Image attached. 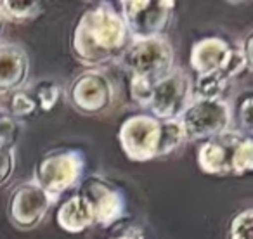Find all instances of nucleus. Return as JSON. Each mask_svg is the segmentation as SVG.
<instances>
[{
	"instance_id": "f257e3e1",
	"label": "nucleus",
	"mask_w": 253,
	"mask_h": 239,
	"mask_svg": "<svg viewBox=\"0 0 253 239\" xmlns=\"http://www.w3.org/2000/svg\"><path fill=\"white\" fill-rule=\"evenodd\" d=\"M130 43L122 14L109 4H99L80 16L73 32V54L82 64L97 66L120 59Z\"/></svg>"
},
{
	"instance_id": "f03ea898",
	"label": "nucleus",
	"mask_w": 253,
	"mask_h": 239,
	"mask_svg": "<svg viewBox=\"0 0 253 239\" xmlns=\"http://www.w3.org/2000/svg\"><path fill=\"white\" fill-rule=\"evenodd\" d=\"M173 47L165 37L128 43L120 61L130 75V97L135 104L148 106L153 85L173 70Z\"/></svg>"
},
{
	"instance_id": "7ed1b4c3",
	"label": "nucleus",
	"mask_w": 253,
	"mask_h": 239,
	"mask_svg": "<svg viewBox=\"0 0 253 239\" xmlns=\"http://www.w3.org/2000/svg\"><path fill=\"white\" fill-rule=\"evenodd\" d=\"M198 166L208 175H246L253 170V141L245 132H224L201 144Z\"/></svg>"
},
{
	"instance_id": "20e7f679",
	"label": "nucleus",
	"mask_w": 253,
	"mask_h": 239,
	"mask_svg": "<svg viewBox=\"0 0 253 239\" xmlns=\"http://www.w3.org/2000/svg\"><path fill=\"white\" fill-rule=\"evenodd\" d=\"M85 170V156L73 148H59L45 153L35 166L33 182L54 201L59 194L77 186Z\"/></svg>"
},
{
	"instance_id": "39448f33",
	"label": "nucleus",
	"mask_w": 253,
	"mask_h": 239,
	"mask_svg": "<svg viewBox=\"0 0 253 239\" xmlns=\"http://www.w3.org/2000/svg\"><path fill=\"white\" fill-rule=\"evenodd\" d=\"M175 2L170 0H123L122 18L134 40L163 37L169 28Z\"/></svg>"
},
{
	"instance_id": "423d86ee",
	"label": "nucleus",
	"mask_w": 253,
	"mask_h": 239,
	"mask_svg": "<svg viewBox=\"0 0 253 239\" xmlns=\"http://www.w3.org/2000/svg\"><path fill=\"white\" fill-rule=\"evenodd\" d=\"M184 137L189 141H208L227 132L231 123V108L227 101L193 99L179 118Z\"/></svg>"
},
{
	"instance_id": "0eeeda50",
	"label": "nucleus",
	"mask_w": 253,
	"mask_h": 239,
	"mask_svg": "<svg viewBox=\"0 0 253 239\" xmlns=\"http://www.w3.org/2000/svg\"><path fill=\"white\" fill-rule=\"evenodd\" d=\"M193 101L191 80L182 70H172L165 78L158 80L151 88L146 108L160 121L179 120Z\"/></svg>"
},
{
	"instance_id": "6e6552de",
	"label": "nucleus",
	"mask_w": 253,
	"mask_h": 239,
	"mask_svg": "<svg viewBox=\"0 0 253 239\" xmlns=\"http://www.w3.org/2000/svg\"><path fill=\"white\" fill-rule=\"evenodd\" d=\"M162 121L149 115H135L120 127L118 141L123 153L132 161H149L158 158Z\"/></svg>"
},
{
	"instance_id": "1a4fd4ad",
	"label": "nucleus",
	"mask_w": 253,
	"mask_h": 239,
	"mask_svg": "<svg viewBox=\"0 0 253 239\" xmlns=\"http://www.w3.org/2000/svg\"><path fill=\"white\" fill-rule=\"evenodd\" d=\"M78 194L87 199L90 204L94 224L113 225L122 220L126 213V199L123 191L111 180L99 175H90L80 184Z\"/></svg>"
},
{
	"instance_id": "9d476101",
	"label": "nucleus",
	"mask_w": 253,
	"mask_h": 239,
	"mask_svg": "<svg viewBox=\"0 0 253 239\" xmlns=\"http://www.w3.org/2000/svg\"><path fill=\"white\" fill-rule=\"evenodd\" d=\"M52 203V198L33 180L23 182L14 187L9 196L7 217L14 227L21 231H32L39 227L40 222L45 218Z\"/></svg>"
},
{
	"instance_id": "9b49d317",
	"label": "nucleus",
	"mask_w": 253,
	"mask_h": 239,
	"mask_svg": "<svg viewBox=\"0 0 253 239\" xmlns=\"http://www.w3.org/2000/svg\"><path fill=\"white\" fill-rule=\"evenodd\" d=\"M115 88L113 83L101 71H85L78 75L70 87V101L82 115H99L113 104Z\"/></svg>"
},
{
	"instance_id": "f8f14e48",
	"label": "nucleus",
	"mask_w": 253,
	"mask_h": 239,
	"mask_svg": "<svg viewBox=\"0 0 253 239\" xmlns=\"http://www.w3.org/2000/svg\"><path fill=\"white\" fill-rule=\"evenodd\" d=\"M30 75V59L16 43L0 45V94L21 90Z\"/></svg>"
},
{
	"instance_id": "ddd939ff",
	"label": "nucleus",
	"mask_w": 253,
	"mask_h": 239,
	"mask_svg": "<svg viewBox=\"0 0 253 239\" xmlns=\"http://www.w3.org/2000/svg\"><path fill=\"white\" fill-rule=\"evenodd\" d=\"M229 54H231V45L224 39L208 37V39H201L200 42L194 43L189 61L198 77H203V75L222 71Z\"/></svg>"
},
{
	"instance_id": "4468645a",
	"label": "nucleus",
	"mask_w": 253,
	"mask_h": 239,
	"mask_svg": "<svg viewBox=\"0 0 253 239\" xmlns=\"http://www.w3.org/2000/svg\"><path fill=\"white\" fill-rule=\"evenodd\" d=\"M56 222L63 231L78 234L94 225V215H92L90 204L87 203V199L77 193L61 203L56 215Z\"/></svg>"
},
{
	"instance_id": "2eb2a0df",
	"label": "nucleus",
	"mask_w": 253,
	"mask_h": 239,
	"mask_svg": "<svg viewBox=\"0 0 253 239\" xmlns=\"http://www.w3.org/2000/svg\"><path fill=\"white\" fill-rule=\"evenodd\" d=\"M43 12V4L37 0H4L0 2V14L12 21H32Z\"/></svg>"
},
{
	"instance_id": "dca6fc26",
	"label": "nucleus",
	"mask_w": 253,
	"mask_h": 239,
	"mask_svg": "<svg viewBox=\"0 0 253 239\" xmlns=\"http://www.w3.org/2000/svg\"><path fill=\"white\" fill-rule=\"evenodd\" d=\"M227 83L229 81L225 80L218 71L217 73L198 77L196 85H194V90H193L194 99H205V101H217V99H222Z\"/></svg>"
},
{
	"instance_id": "f3484780",
	"label": "nucleus",
	"mask_w": 253,
	"mask_h": 239,
	"mask_svg": "<svg viewBox=\"0 0 253 239\" xmlns=\"http://www.w3.org/2000/svg\"><path fill=\"white\" fill-rule=\"evenodd\" d=\"M184 141H186V137H184L182 125H180L179 120L162 121V135H160L158 158L173 153Z\"/></svg>"
},
{
	"instance_id": "a211bd4d",
	"label": "nucleus",
	"mask_w": 253,
	"mask_h": 239,
	"mask_svg": "<svg viewBox=\"0 0 253 239\" xmlns=\"http://www.w3.org/2000/svg\"><path fill=\"white\" fill-rule=\"evenodd\" d=\"M59 95H61L59 85L52 80L40 81L35 87V92H33V99L37 102V108H40L42 111H50V109L56 108L57 101H59Z\"/></svg>"
},
{
	"instance_id": "6ab92c4d",
	"label": "nucleus",
	"mask_w": 253,
	"mask_h": 239,
	"mask_svg": "<svg viewBox=\"0 0 253 239\" xmlns=\"http://www.w3.org/2000/svg\"><path fill=\"white\" fill-rule=\"evenodd\" d=\"M229 239H253V210L245 208L232 217L229 225Z\"/></svg>"
},
{
	"instance_id": "aec40b11",
	"label": "nucleus",
	"mask_w": 253,
	"mask_h": 239,
	"mask_svg": "<svg viewBox=\"0 0 253 239\" xmlns=\"http://www.w3.org/2000/svg\"><path fill=\"white\" fill-rule=\"evenodd\" d=\"M9 109H11V115L14 120H23L32 116L37 111V102L32 94H28L25 90H18L12 94L11 102H9Z\"/></svg>"
},
{
	"instance_id": "412c9836",
	"label": "nucleus",
	"mask_w": 253,
	"mask_h": 239,
	"mask_svg": "<svg viewBox=\"0 0 253 239\" xmlns=\"http://www.w3.org/2000/svg\"><path fill=\"white\" fill-rule=\"evenodd\" d=\"M19 137V125L12 116H0V148H16Z\"/></svg>"
},
{
	"instance_id": "4be33fe9",
	"label": "nucleus",
	"mask_w": 253,
	"mask_h": 239,
	"mask_svg": "<svg viewBox=\"0 0 253 239\" xmlns=\"http://www.w3.org/2000/svg\"><path fill=\"white\" fill-rule=\"evenodd\" d=\"M16 166V148H0V187L7 184Z\"/></svg>"
},
{
	"instance_id": "5701e85b",
	"label": "nucleus",
	"mask_w": 253,
	"mask_h": 239,
	"mask_svg": "<svg viewBox=\"0 0 253 239\" xmlns=\"http://www.w3.org/2000/svg\"><path fill=\"white\" fill-rule=\"evenodd\" d=\"M252 106H253L252 92L246 90L238 101L239 123H241L245 134H250V132H252Z\"/></svg>"
},
{
	"instance_id": "b1692460",
	"label": "nucleus",
	"mask_w": 253,
	"mask_h": 239,
	"mask_svg": "<svg viewBox=\"0 0 253 239\" xmlns=\"http://www.w3.org/2000/svg\"><path fill=\"white\" fill-rule=\"evenodd\" d=\"M109 239H146V236L139 227H122Z\"/></svg>"
},
{
	"instance_id": "393cba45",
	"label": "nucleus",
	"mask_w": 253,
	"mask_h": 239,
	"mask_svg": "<svg viewBox=\"0 0 253 239\" xmlns=\"http://www.w3.org/2000/svg\"><path fill=\"white\" fill-rule=\"evenodd\" d=\"M241 52H243V56H245V59H246V64H248V70H252V68H253V54H252V33H250V35H246V39H245V45H243Z\"/></svg>"
},
{
	"instance_id": "a878e982",
	"label": "nucleus",
	"mask_w": 253,
	"mask_h": 239,
	"mask_svg": "<svg viewBox=\"0 0 253 239\" xmlns=\"http://www.w3.org/2000/svg\"><path fill=\"white\" fill-rule=\"evenodd\" d=\"M2 26H4V18H2V14H0V30H2Z\"/></svg>"
}]
</instances>
